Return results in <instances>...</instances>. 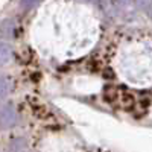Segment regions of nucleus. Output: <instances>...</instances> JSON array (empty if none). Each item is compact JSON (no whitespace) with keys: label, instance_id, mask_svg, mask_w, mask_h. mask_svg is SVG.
I'll use <instances>...</instances> for the list:
<instances>
[{"label":"nucleus","instance_id":"4","mask_svg":"<svg viewBox=\"0 0 152 152\" xmlns=\"http://www.w3.org/2000/svg\"><path fill=\"white\" fill-rule=\"evenodd\" d=\"M9 93V81L5 78V76L0 75V99L6 97Z\"/></svg>","mask_w":152,"mask_h":152},{"label":"nucleus","instance_id":"3","mask_svg":"<svg viewBox=\"0 0 152 152\" xmlns=\"http://www.w3.org/2000/svg\"><path fill=\"white\" fill-rule=\"evenodd\" d=\"M12 29H14V26H12L11 20L3 21L2 26H0V37L2 38H11L12 37Z\"/></svg>","mask_w":152,"mask_h":152},{"label":"nucleus","instance_id":"5","mask_svg":"<svg viewBox=\"0 0 152 152\" xmlns=\"http://www.w3.org/2000/svg\"><path fill=\"white\" fill-rule=\"evenodd\" d=\"M40 0H21V6L24 8V9H31V8H34Z\"/></svg>","mask_w":152,"mask_h":152},{"label":"nucleus","instance_id":"1","mask_svg":"<svg viewBox=\"0 0 152 152\" xmlns=\"http://www.w3.org/2000/svg\"><path fill=\"white\" fill-rule=\"evenodd\" d=\"M0 123L6 128L15 123V107L12 102H6L0 107Z\"/></svg>","mask_w":152,"mask_h":152},{"label":"nucleus","instance_id":"2","mask_svg":"<svg viewBox=\"0 0 152 152\" xmlns=\"http://www.w3.org/2000/svg\"><path fill=\"white\" fill-rule=\"evenodd\" d=\"M12 58V49L6 43H0V67L6 66Z\"/></svg>","mask_w":152,"mask_h":152}]
</instances>
